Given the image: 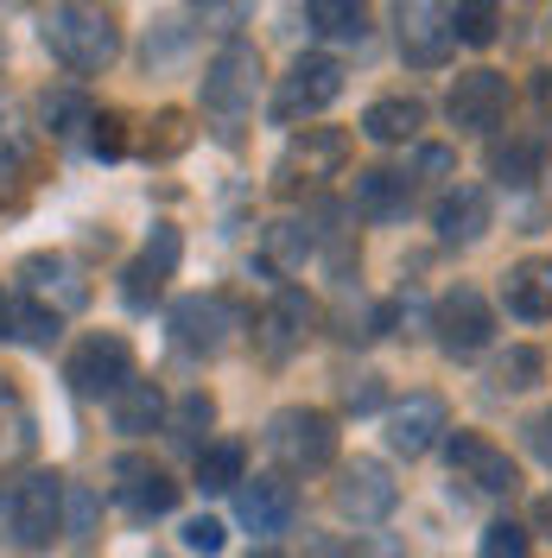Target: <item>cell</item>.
Listing matches in <instances>:
<instances>
[{
    "instance_id": "cell-1",
    "label": "cell",
    "mask_w": 552,
    "mask_h": 558,
    "mask_svg": "<svg viewBox=\"0 0 552 558\" xmlns=\"http://www.w3.org/2000/svg\"><path fill=\"white\" fill-rule=\"evenodd\" d=\"M45 45L51 58L76 76H96L121 58V20L108 7H51L45 13Z\"/></svg>"
},
{
    "instance_id": "cell-2",
    "label": "cell",
    "mask_w": 552,
    "mask_h": 558,
    "mask_svg": "<svg viewBox=\"0 0 552 558\" xmlns=\"http://www.w3.org/2000/svg\"><path fill=\"white\" fill-rule=\"evenodd\" d=\"M267 451L279 457V470H324L337 457V418L317 407H286L267 425Z\"/></svg>"
},
{
    "instance_id": "cell-3",
    "label": "cell",
    "mask_w": 552,
    "mask_h": 558,
    "mask_svg": "<svg viewBox=\"0 0 552 558\" xmlns=\"http://www.w3.org/2000/svg\"><path fill=\"white\" fill-rule=\"evenodd\" d=\"M337 96H344V64L324 58V51H311V58H299V64L286 70V83L274 89V121L299 128L311 114H324Z\"/></svg>"
},
{
    "instance_id": "cell-4",
    "label": "cell",
    "mask_w": 552,
    "mask_h": 558,
    "mask_svg": "<svg viewBox=\"0 0 552 558\" xmlns=\"http://www.w3.org/2000/svg\"><path fill=\"white\" fill-rule=\"evenodd\" d=\"M254 83H261V51L248 38H229L204 64V108L216 121H242V108L254 102Z\"/></svg>"
},
{
    "instance_id": "cell-5",
    "label": "cell",
    "mask_w": 552,
    "mask_h": 558,
    "mask_svg": "<svg viewBox=\"0 0 552 558\" xmlns=\"http://www.w3.org/2000/svg\"><path fill=\"white\" fill-rule=\"evenodd\" d=\"M64 375L76 393H89V400H115L121 387L134 381V349H128V337H115V330H96V337H83V343L70 349Z\"/></svg>"
},
{
    "instance_id": "cell-6",
    "label": "cell",
    "mask_w": 552,
    "mask_h": 558,
    "mask_svg": "<svg viewBox=\"0 0 552 558\" xmlns=\"http://www.w3.org/2000/svg\"><path fill=\"white\" fill-rule=\"evenodd\" d=\"M445 463H451V483H470L477 495H515V483H520L515 457L502 451L495 438H483V432H451Z\"/></svg>"
},
{
    "instance_id": "cell-7",
    "label": "cell",
    "mask_w": 552,
    "mask_h": 558,
    "mask_svg": "<svg viewBox=\"0 0 552 558\" xmlns=\"http://www.w3.org/2000/svg\"><path fill=\"white\" fill-rule=\"evenodd\" d=\"M508 102H515V89H508L502 70H464L445 96V114L457 134H489V128L508 121Z\"/></svg>"
},
{
    "instance_id": "cell-8",
    "label": "cell",
    "mask_w": 552,
    "mask_h": 558,
    "mask_svg": "<svg viewBox=\"0 0 552 558\" xmlns=\"http://www.w3.org/2000/svg\"><path fill=\"white\" fill-rule=\"evenodd\" d=\"M432 330H439L445 355H477L495 337V312H489V299L477 286H451L445 299L432 305Z\"/></svg>"
},
{
    "instance_id": "cell-9",
    "label": "cell",
    "mask_w": 552,
    "mask_h": 558,
    "mask_svg": "<svg viewBox=\"0 0 552 558\" xmlns=\"http://www.w3.org/2000/svg\"><path fill=\"white\" fill-rule=\"evenodd\" d=\"M331 501H337V514L356 526H375L394 514V501H400V488H394V476H387V463H375V457H356V463H344V476H337V488H331Z\"/></svg>"
},
{
    "instance_id": "cell-10",
    "label": "cell",
    "mask_w": 552,
    "mask_h": 558,
    "mask_svg": "<svg viewBox=\"0 0 552 558\" xmlns=\"http://www.w3.org/2000/svg\"><path fill=\"white\" fill-rule=\"evenodd\" d=\"M13 533H20V546L26 553H45L58 533H64V483L58 476H26L20 495H13Z\"/></svg>"
},
{
    "instance_id": "cell-11",
    "label": "cell",
    "mask_w": 552,
    "mask_h": 558,
    "mask_svg": "<svg viewBox=\"0 0 552 558\" xmlns=\"http://www.w3.org/2000/svg\"><path fill=\"white\" fill-rule=\"evenodd\" d=\"M349 166V134L344 128H305V134L286 146L279 159V191H299V184H317V178H337Z\"/></svg>"
},
{
    "instance_id": "cell-12",
    "label": "cell",
    "mask_w": 552,
    "mask_h": 558,
    "mask_svg": "<svg viewBox=\"0 0 552 558\" xmlns=\"http://www.w3.org/2000/svg\"><path fill=\"white\" fill-rule=\"evenodd\" d=\"M451 7H425V0H413V7H400V58L413 70H439L451 58Z\"/></svg>"
},
{
    "instance_id": "cell-13",
    "label": "cell",
    "mask_w": 552,
    "mask_h": 558,
    "mask_svg": "<svg viewBox=\"0 0 552 558\" xmlns=\"http://www.w3.org/2000/svg\"><path fill=\"white\" fill-rule=\"evenodd\" d=\"M311 324H317V305H311L299 286H286L274 305L261 312V330H254V343H261V355H267V362H286V355H292V349L311 337Z\"/></svg>"
},
{
    "instance_id": "cell-14",
    "label": "cell",
    "mask_w": 552,
    "mask_h": 558,
    "mask_svg": "<svg viewBox=\"0 0 552 558\" xmlns=\"http://www.w3.org/2000/svg\"><path fill=\"white\" fill-rule=\"evenodd\" d=\"M445 432H451L445 400H439V393H413L407 407H394V413H387V451L425 457L439 438H445Z\"/></svg>"
},
{
    "instance_id": "cell-15",
    "label": "cell",
    "mask_w": 552,
    "mask_h": 558,
    "mask_svg": "<svg viewBox=\"0 0 552 558\" xmlns=\"http://www.w3.org/2000/svg\"><path fill=\"white\" fill-rule=\"evenodd\" d=\"M115 488H121V508L140 514V521L172 514L178 508V483L159 470V463H146V457H115Z\"/></svg>"
},
{
    "instance_id": "cell-16",
    "label": "cell",
    "mask_w": 552,
    "mask_h": 558,
    "mask_svg": "<svg viewBox=\"0 0 552 558\" xmlns=\"http://www.w3.org/2000/svg\"><path fill=\"white\" fill-rule=\"evenodd\" d=\"M236 330V312L223 299H178L172 305V343L184 355H216Z\"/></svg>"
},
{
    "instance_id": "cell-17",
    "label": "cell",
    "mask_w": 552,
    "mask_h": 558,
    "mask_svg": "<svg viewBox=\"0 0 552 558\" xmlns=\"http://www.w3.org/2000/svg\"><path fill=\"white\" fill-rule=\"evenodd\" d=\"M292 508H299V495H292L286 476H254V483L242 476V488H236V521L248 533H286Z\"/></svg>"
},
{
    "instance_id": "cell-18",
    "label": "cell",
    "mask_w": 552,
    "mask_h": 558,
    "mask_svg": "<svg viewBox=\"0 0 552 558\" xmlns=\"http://www.w3.org/2000/svg\"><path fill=\"white\" fill-rule=\"evenodd\" d=\"M489 191H477V184H457V191H445L439 197V209H432V229H439V242L445 247H470L489 235Z\"/></svg>"
},
{
    "instance_id": "cell-19",
    "label": "cell",
    "mask_w": 552,
    "mask_h": 558,
    "mask_svg": "<svg viewBox=\"0 0 552 558\" xmlns=\"http://www.w3.org/2000/svg\"><path fill=\"white\" fill-rule=\"evenodd\" d=\"M178 267V229H153V242H146V254H140L134 267L121 274V299L134 305V312H146L159 292H166V279H172Z\"/></svg>"
},
{
    "instance_id": "cell-20",
    "label": "cell",
    "mask_w": 552,
    "mask_h": 558,
    "mask_svg": "<svg viewBox=\"0 0 552 558\" xmlns=\"http://www.w3.org/2000/svg\"><path fill=\"white\" fill-rule=\"evenodd\" d=\"M413 204V172H394V166H369L356 172V209L369 222H400Z\"/></svg>"
},
{
    "instance_id": "cell-21",
    "label": "cell",
    "mask_w": 552,
    "mask_h": 558,
    "mask_svg": "<svg viewBox=\"0 0 552 558\" xmlns=\"http://www.w3.org/2000/svg\"><path fill=\"white\" fill-rule=\"evenodd\" d=\"M20 279H26V292H38V305L58 292V312H70V305L89 299V286L76 279V267H70L64 254H26V260H20Z\"/></svg>"
},
{
    "instance_id": "cell-22",
    "label": "cell",
    "mask_w": 552,
    "mask_h": 558,
    "mask_svg": "<svg viewBox=\"0 0 552 558\" xmlns=\"http://www.w3.org/2000/svg\"><path fill=\"white\" fill-rule=\"evenodd\" d=\"M502 299H508V312L520 324H547L552 317V260H520V267H508Z\"/></svg>"
},
{
    "instance_id": "cell-23",
    "label": "cell",
    "mask_w": 552,
    "mask_h": 558,
    "mask_svg": "<svg viewBox=\"0 0 552 558\" xmlns=\"http://www.w3.org/2000/svg\"><path fill=\"white\" fill-rule=\"evenodd\" d=\"M419 128H425V102H419V96H381V102H369V114H362V134L381 140V146H400V140H413Z\"/></svg>"
},
{
    "instance_id": "cell-24",
    "label": "cell",
    "mask_w": 552,
    "mask_h": 558,
    "mask_svg": "<svg viewBox=\"0 0 552 558\" xmlns=\"http://www.w3.org/2000/svg\"><path fill=\"white\" fill-rule=\"evenodd\" d=\"M540 172H547V146H540V140H495V146H489V178H495V184L527 191Z\"/></svg>"
},
{
    "instance_id": "cell-25",
    "label": "cell",
    "mask_w": 552,
    "mask_h": 558,
    "mask_svg": "<svg viewBox=\"0 0 552 558\" xmlns=\"http://www.w3.org/2000/svg\"><path fill=\"white\" fill-rule=\"evenodd\" d=\"M166 418V393L153 381H128L121 393H115V432H128V438H140V432H153Z\"/></svg>"
},
{
    "instance_id": "cell-26",
    "label": "cell",
    "mask_w": 552,
    "mask_h": 558,
    "mask_svg": "<svg viewBox=\"0 0 552 558\" xmlns=\"http://www.w3.org/2000/svg\"><path fill=\"white\" fill-rule=\"evenodd\" d=\"M242 463H248V451L236 445V438H223V445H204V451H197V488H204V495L242 488Z\"/></svg>"
},
{
    "instance_id": "cell-27",
    "label": "cell",
    "mask_w": 552,
    "mask_h": 558,
    "mask_svg": "<svg viewBox=\"0 0 552 558\" xmlns=\"http://www.w3.org/2000/svg\"><path fill=\"white\" fill-rule=\"evenodd\" d=\"M209 425H216V400H209L204 387H197V393H184V400L172 407V418H166V432H172L178 451H204Z\"/></svg>"
},
{
    "instance_id": "cell-28",
    "label": "cell",
    "mask_w": 552,
    "mask_h": 558,
    "mask_svg": "<svg viewBox=\"0 0 552 558\" xmlns=\"http://www.w3.org/2000/svg\"><path fill=\"white\" fill-rule=\"evenodd\" d=\"M305 20L324 38H344V45H349V38H356V45L369 38V7H356V0H311Z\"/></svg>"
},
{
    "instance_id": "cell-29",
    "label": "cell",
    "mask_w": 552,
    "mask_h": 558,
    "mask_svg": "<svg viewBox=\"0 0 552 558\" xmlns=\"http://www.w3.org/2000/svg\"><path fill=\"white\" fill-rule=\"evenodd\" d=\"M38 114H45V128H51L58 140H70L76 128H89V121H96V108H89L83 89H45V96H38Z\"/></svg>"
},
{
    "instance_id": "cell-30",
    "label": "cell",
    "mask_w": 552,
    "mask_h": 558,
    "mask_svg": "<svg viewBox=\"0 0 552 558\" xmlns=\"http://www.w3.org/2000/svg\"><path fill=\"white\" fill-rule=\"evenodd\" d=\"M540 375H547V355H540V349H527V343H515L495 368H489V387H495V393H527Z\"/></svg>"
},
{
    "instance_id": "cell-31",
    "label": "cell",
    "mask_w": 552,
    "mask_h": 558,
    "mask_svg": "<svg viewBox=\"0 0 552 558\" xmlns=\"http://www.w3.org/2000/svg\"><path fill=\"white\" fill-rule=\"evenodd\" d=\"M261 254H267V267H274V274H299V267H305V254H311V229H305V222H274V229H267V242H261Z\"/></svg>"
},
{
    "instance_id": "cell-32",
    "label": "cell",
    "mask_w": 552,
    "mask_h": 558,
    "mask_svg": "<svg viewBox=\"0 0 552 558\" xmlns=\"http://www.w3.org/2000/svg\"><path fill=\"white\" fill-rule=\"evenodd\" d=\"M502 7H451V38L457 45H495Z\"/></svg>"
},
{
    "instance_id": "cell-33",
    "label": "cell",
    "mask_w": 552,
    "mask_h": 558,
    "mask_svg": "<svg viewBox=\"0 0 552 558\" xmlns=\"http://www.w3.org/2000/svg\"><path fill=\"white\" fill-rule=\"evenodd\" d=\"M477 558H533V533H527V526H515V521H489Z\"/></svg>"
},
{
    "instance_id": "cell-34",
    "label": "cell",
    "mask_w": 552,
    "mask_h": 558,
    "mask_svg": "<svg viewBox=\"0 0 552 558\" xmlns=\"http://www.w3.org/2000/svg\"><path fill=\"white\" fill-rule=\"evenodd\" d=\"M184 146H191V114L166 108V114L153 121V134H146V153H153V159H172V153H184Z\"/></svg>"
},
{
    "instance_id": "cell-35",
    "label": "cell",
    "mask_w": 552,
    "mask_h": 558,
    "mask_svg": "<svg viewBox=\"0 0 552 558\" xmlns=\"http://www.w3.org/2000/svg\"><path fill=\"white\" fill-rule=\"evenodd\" d=\"M26 432H33V413H26V400H20L13 387L0 381V445H26Z\"/></svg>"
},
{
    "instance_id": "cell-36",
    "label": "cell",
    "mask_w": 552,
    "mask_h": 558,
    "mask_svg": "<svg viewBox=\"0 0 552 558\" xmlns=\"http://www.w3.org/2000/svg\"><path fill=\"white\" fill-rule=\"evenodd\" d=\"M89 146H96L103 159H121V153H128V121H121V114H96V121H89Z\"/></svg>"
},
{
    "instance_id": "cell-37",
    "label": "cell",
    "mask_w": 552,
    "mask_h": 558,
    "mask_svg": "<svg viewBox=\"0 0 552 558\" xmlns=\"http://www.w3.org/2000/svg\"><path fill=\"white\" fill-rule=\"evenodd\" d=\"M223 539H229V533H223V521H209V514L184 521V546H191L197 558H216V553H223Z\"/></svg>"
},
{
    "instance_id": "cell-38",
    "label": "cell",
    "mask_w": 552,
    "mask_h": 558,
    "mask_svg": "<svg viewBox=\"0 0 552 558\" xmlns=\"http://www.w3.org/2000/svg\"><path fill=\"white\" fill-rule=\"evenodd\" d=\"M344 407H356V413H375L381 407V375H344Z\"/></svg>"
},
{
    "instance_id": "cell-39",
    "label": "cell",
    "mask_w": 552,
    "mask_h": 558,
    "mask_svg": "<svg viewBox=\"0 0 552 558\" xmlns=\"http://www.w3.org/2000/svg\"><path fill=\"white\" fill-rule=\"evenodd\" d=\"M64 508H70V533H89V521H96V495H89V488H64Z\"/></svg>"
},
{
    "instance_id": "cell-40",
    "label": "cell",
    "mask_w": 552,
    "mask_h": 558,
    "mask_svg": "<svg viewBox=\"0 0 552 558\" xmlns=\"http://www.w3.org/2000/svg\"><path fill=\"white\" fill-rule=\"evenodd\" d=\"M527 445H533V457H540V463H552V407L527 425Z\"/></svg>"
},
{
    "instance_id": "cell-41",
    "label": "cell",
    "mask_w": 552,
    "mask_h": 558,
    "mask_svg": "<svg viewBox=\"0 0 552 558\" xmlns=\"http://www.w3.org/2000/svg\"><path fill=\"white\" fill-rule=\"evenodd\" d=\"M419 172H425V178H445L451 172V153H445V146H425V153H419Z\"/></svg>"
},
{
    "instance_id": "cell-42",
    "label": "cell",
    "mask_w": 552,
    "mask_h": 558,
    "mask_svg": "<svg viewBox=\"0 0 552 558\" xmlns=\"http://www.w3.org/2000/svg\"><path fill=\"white\" fill-rule=\"evenodd\" d=\"M13 172H20V146L0 134V191H7V178H13Z\"/></svg>"
},
{
    "instance_id": "cell-43",
    "label": "cell",
    "mask_w": 552,
    "mask_h": 558,
    "mask_svg": "<svg viewBox=\"0 0 552 558\" xmlns=\"http://www.w3.org/2000/svg\"><path fill=\"white\" fill-rule=\"evenodd\" d=\"M533 108L552 121V70H540V76H533Z\"/></svg>"
},
{
    "instance_id": "cell-44",
    "label": "cell",
    "mask_w": 552,
    "mask_h": 558,
    "mask_svg": "<svg viewBox=\"0 0 552 558\" xmlns=\"http://www.w3.org/2000/svg\"><path fill=\"white\" fill-rule=\"evenodd\" d=\"M533 533H547V539H552V488L540 495V508H533Z\"/></svg>"
},
{
    "instance_id": "cell-45",
    "label": "cell",
    "mask_w": 552,
    "mask_h": 558,
    "mask_svg": "<svg viewBox=\"0 0 552 558\" xmlns=\"http://www.w3.org/2000/svg\"><path fill=\"white\" fill-rule=\"evenodd\" d=\"M248 558H286V553H248Z\"/></svg>"
}]
</instances>
